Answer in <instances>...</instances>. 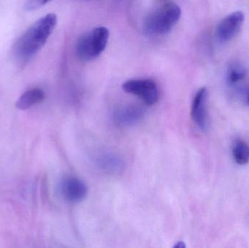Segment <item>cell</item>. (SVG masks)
Segmentation results:
<instances>
[{"label":"cell","mask_w":249,"mask_h":248,"mask_svg":"<svg viewBox=\"0 0 249 248\" xmlns=\"http://www.w3.org/2000/svg\"><path fill=\"white\" fill-rule=\"evenodd\" d=\"M144 115L143 108L136 105H124L115 109L113 120L121 127L131 126L142 119Z\"/></svg>","instance_id":"obj_8"},{"label":"cell","mask_w":249,"mask_h":248,"mask_svg":"<svg viewBox=\"0 0 249 248\" xmlns=\"http://www.w3.org/2000/svg\"><path fill=\"white\" fill-rule=\"evenodd\" d=\"M208 90L202 87L196 93L191 107V116L199 129L206 131L208 128L207 112Z\"/></svg>","instance_id":"obj_7"},{"label":"cell","mask_w":249,"mask_h":248,"mask_svg":"<svg viewBox=\"0 0 249 248\" xmlns=\"http://www.w3.org/2000/svg\"><path fill=\"white\" fill-rule=\"evenodd\" d=\"M60 192L65 200L77 203L85 199L88 188L83 181L74 176H66L60 182Z\"/></svg>","instance_id":"obj_6"},{"label":"cell","mask_w":249,"mask_h":248,"mask_svg":"<svg viewBox=\"0 0 249 248\" xmlns=\"http://www.w3.org/2000/svg\"><path fill=\"white\" fill-rule=\"evenodd\" d=\"M123 90L143 100L149 106L155 104L159 99V90L155 81L149 79H135L124 82Z\"/></svg>","instance_id":"obj_4"},{"label":"cell","mask_w":249,"mask_h":248,"mask_svg":"<svg viewBox=\"0 0 249 248\" xmlns=\"http://www.w3.org/2000/svg\"><path fill=\"white\" fill-rule=\"evenodd\" d=\"M46 3V1H42V0H32V1H26L24 7L27 10H34L42 7Z\"/></svg>","instance_id":"obj_13"},{"label":"cell","mask_w":249,"mask_h":248,"mask_svg":"<svg viewBox=\"0 0 249 248\" xmlns=\"http://www.w3.org/2000/svg\"><path fill=\"white\" fill-rule=\"evenodd\" d=\"M241 99L245 104L249 106V86H245L240 90Z\"/></svg>","instance_id":"obj_14"},{"label":"cell","mask_w":249,"mask_h":248,"mask_svg":"<svg viewBox=\"0 0 249 248\" xmlns=\"http://www.w3.org/2000/svg\"><path fill=\"white\" fill-rule=\"evenodd\" d=\"M57 23L54 13H49L34 23L16 41L13 52L18 61H29L48 41Z\"/></svg>","instance_id":"obj_1"},{"label":"cell","mask_w":249,"mask_h":248,"mask_svg":"<svg viewBox=\"0 0 249 248\" xmlns=\"http://www.w3.org/2000/svg\"><path fill=\"white\" fill-rule=\"evenodd\" d=\"M45 93L42 89L33 88L23 93L16 103V107L19 110H27L37 103L43 101Z\"/></svg>","instance_id":"obj_10"},{"label":"cell","mask_w":249,"mask_h":248,"mask_svg":"<svg viewBox=\"0 0 249 248\" xmlns=\"http://www.w3.org/2000/svg\"><path fill=\"white\" fill-rule=\"evenodd\" d=\"M245 20L242 11H235L222 19L216 27V35L221 42H229L241 30Z\"/></svg>","instance_id":"obj_5"},{"label":"cell","mask_w":249,"mask_h":248,"mask_svg":"<svg viewBox=\"0 0 249 248\" xmlns=\"http://www.w3.org/2000/svg\"><path fill=\"white\" fill-rule=\"evenodd\" d=\"M96 167L104 173L115 175L121 173L124 170V160L118 154L109 151H102L94 157Z\"/></svg>","instance_id":"obj_9"},{"label":"cell","mask_w":249,"mask_h":248,"mask_svg":"<svg viewBox=\"0 0 249 248\" xmlns=\"http://www.w3.org/2000/svg\"><path fill=\"white\" fill-rule=\"evenodd\" d=\"M181 15V8L178 4L171 1L162 3L146 16L143 29L149 35L165 34L178 23Z\"/></svg>","instance_id":"obj_2"},{"label":"cell","mask_w":249,"mask_h":248,"mask_svg":"<svg viewBox=\"0 0 249 248\" xmlns=\"http://www.w3.org/2000/svg\"><path fill=\"white\" fill-rule=\"evenodd\" d=\"M109 32L105 26H99L80 36L76 45V54L80 60L90 61L100 56L107 46Z\"/></svg>","instance_id":"obj_3"},{"label":"cell","mask_w":249,"mask_h":248,"mask_svg":"<svg viewBox=\"0 0 249 248\" xmlns=\"http://www.w3.org/2000/svg\"><path fill=\"white\" fill-rule=\"evenodd\" d=\"M173 248H187L184 242H178Z\"/></svg>","instance_id":"obj_15"},{"label":"cell","mask_w":249,"mask_h":248,"mask_svg":"<svg viewBox=\"0 0 249 248\" xmlns=\"http://www.w3.org/2000/svg\"><path fill=\"white\" fill-rule=\"evenodd\" d=\"M248 75L247 68L239 63H233L227 70L226 82L231 87L240 85Z\"/></svg>","instance_id":"obj_11"},{"label":"cell","mask_w":249,"mask_h":248,"mask_svg":"<svg viewBox=\"0 0 249 248\" xmlns=\"http://www.w3.org/2000/svg\"><path fill=\"white\" fill-rule=\"evenodd\" d=\"M232 156L237 164L245 165L249 162V145L246 141L238 140L232 147Z\"/></svg>","instance_id":"obj_12"}]
</instances>
